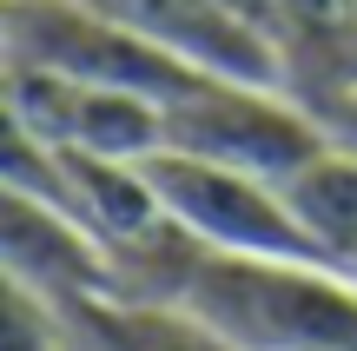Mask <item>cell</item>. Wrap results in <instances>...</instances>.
Masks as SVG:
<instances>
[{"mask_svg": "<svg viewBox=\"0 0 357 351\" xmlns=\"http://www.w3.org/2000/svg\"><path fill=\"white\" fill-rule=\"evenodd\" d=\"M324 126H331L337 146H351V153H357V87H344L331 106H324Z\"/></svg>", "mask_w": 357, "mask_h": 351, "instance_id": "obj_10", "label": "cell"}, {"mask_svg": "<svg viewBox=\"0 0 357 351\" xmlns=\"http://www.w3.org/2000/svg\"><path fill=\"white\" fill-rule=\"evenodd\" d=\"M0 33H7V60L20 66H47V73L86 80V87H113V93H139V100H185L199 80L185 60H172L166 47L126 33V27L86 13L79 0H0Z\"/></svg>", "mask_w": 357, "mask_h": 351, "instance_id": "obj_3", "label": "cell"}, {"mask_svg": "<svg viewBox=\"0 0 357 351\" xmlns=\"http://www.w3.org/2000/svg\"><path fill=\"white\" fill-rule=\"evenodd\" d=\"M0 246H7V285L26 292L47 312H73L93 299H126L119 259L73 219V212L47 206L33 193L7 186V212H0Z\"/></svg>", "mask_w": 357, "mask_h": 351, "instance_id": "obj_6", "label": "cell"}, {"mask_svg": "<svg viewBox=\"0 0 357 351\" xmlns=\"http://www.w3.org/2000/svg\"><path fill=\"white\" fill-rule=\"evenodd\" d=\"M7 133L93 159H153L166 153V106L7 60Z\"/></svg>", "mask_w": 357, "mask_h": 351, "instance_id": "obj_5", "label": "cell"}, {"mask_svg": "<svg viewBox=\"0 0 357 351\" xmlns=\"http://www.w3.org/2000/svg\"><path fill=\"white\" fill-rule=\"evenodd\" d=\"M73 351H238L172 299H93L53 312Z\"/></svg>", "mask_w": 357, "mask_h": 351, "instance_id": "obj_8", "label": "cell"}, {"mask_svg": "<svg viewBox=\"0 0 357 351\" xmlns=\"http://www.w3.org/2000/svg\"><path fill=\"white\" fill-rule=\"evenodd\" d=\"M172 305L238 351H357V278L337 265L199 252Z\"/></svg>", "mask_w": 357, "mask_h": 351, "instance_id": "obj_1", "label": "cell"}, {"mask_svg": "<svg viewBox=\"0 0 357 351\" xmlns=\"http://www.w3.org/2000/svg\"><path fill=\"white\" fill-rule=\"evenodd\" d=\"M331 146V126L291 87L265 80H199L185 100L166 106V153H192L252 179H298Z\"/></svg>", "mask_w": 357, "mask_h": 351, "instance_id": "obj_2", "label": "cell"}, {"mask_svg": "<svg viewBox=\"0 0 357 351\" xmlns=\"http://www.w3.org/2000/svg\"><path fill=\"white\" fill-rule=\"evenodd\" d=\"M79 7L113 20V27H126V33H139V40H153V47H166L192 73L284 87L278 47L258 27H245L238 13H225L218 0H79Z\"/></svg>", "mask_w": 357, "mask_h": 351, "instance_id": "obj_7", "label": "cell"}, {"mask_svg": "<svg viewBox=\"0 0 357 351\" xmlns=\"http://www.w3.org/2000/svg\"><path fill=\"white\" fill-rule=\"evenodd\" d=\"M284 199H291L305 239L337 265V272L357 278V153L351 146H324L298 179H284Z\"/></svg>", "mask_w": 357, "mask_h": 351, "instance_id": "obj_9", "label": "cell"}, {"mask_svg": "<svg viewBox=\"0 0 357 351\" xmlns=\"http://www.w3.org/2000/svg\"><path fill=\"white\" fill-rule=\"evenodd\" d=\"M60 338H66V331H60ZM66 351H73V345H66Z\"/></svg>", "mask_w": 357, "mask_h": 351, "instance_id": "obj_11", "label": "cell"}, {"mask_svg": "<svg viewBox=\"0 0 357 351\" xmlns=\"http://www.w3.org/2000/svg\"><path fill=\"white\" fill-rule=\"evenodd\" d=\"M159 186V206L178 232L199 252H218V259H298V265H331L318 246L305 239L284 186L252 179V172L212 166V159L192 153H153L146 159Z\"/></svg>", "mask_w": 357, "mask_h": 351, "instance_id": "obj_4", "label": "cell"}]
</instances>
